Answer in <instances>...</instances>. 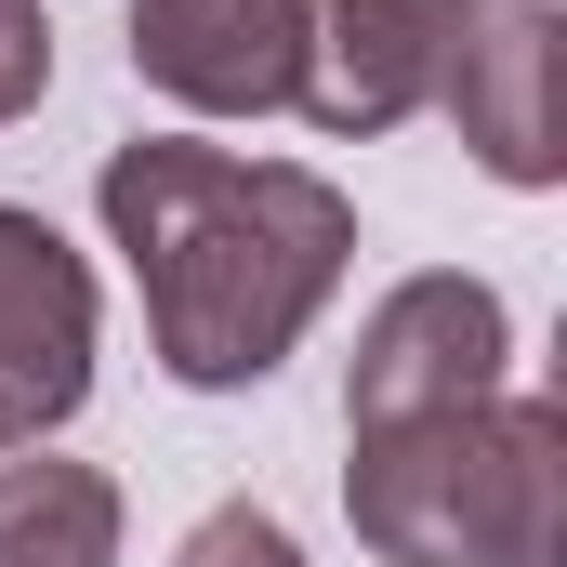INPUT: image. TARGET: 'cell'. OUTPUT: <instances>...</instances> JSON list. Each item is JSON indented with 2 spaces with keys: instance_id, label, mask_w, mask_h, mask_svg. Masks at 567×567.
Here are the masks:
<instances>
[{
  "instance_id": "cell-7",
  "label": "cell",
  "mask_w": 567,
  "mask_h": 567,
  "mask_svg": "<svg viewBox=\"0 0 567 567\" xmlns=\"http://www.w3.org/2000/svg\"><path fill=\"white\" fill-rule=\"evenodd\" d=\"M133 80L198 120H278L303 93V0H133Z\"/></svg>"
},
{
  "instance_id": "cell-8",
  "label": "cell",
  "mask_w": 567,
  "mask_h": 567,
  "mask_svg": "<svg viewBox=\"0 0 567 567\" xmlns=\"http://www.w3.org/2000/svg\"><path fill=\"white\" fill-rule=\"evenodd\" d=\"M0 567H120V475L93 462H0Z\"/></svg>"
},
{
  "instance_id": "cell-4",
  "label": "cell",
  "mask_w": 567,
  "mask_h": 567,
  "mask_svg": "<svg viewBox=\"0 0 567 567\" xmlns=\"http://www.w3.org/2000/svg\"><path fill=\"white\" fill-rule=\"evenodd\" d=\"M555 66H567V13H555V0H488V13L449 40L435 106H449V133L475 145V172H488V185H528V198H542V185L567 172Z\"/></svg>"
},
{
  "instance_id": "cell-9",
  "label": "cell",
  "mask_w": 567,
  "mask_h": 567,
  "mask_svg": "<svg viewBox=\"0 0 567 567\" xmlns=\"http://www.w3.org/2000/svg\"><path fill=\"white\" fill-rule=\"evenodd\" d=\"M172 567H303V542H290L265 502H225V515H198V528L172 542Z\"/></svg>"
},
{
  "instance_id": "cell-11",
  "label": "cell",
  "mask_w": 567,
  "mask_h": 567,
  "mask_svg": "<svg viewBox=\"0 0 567 567\" xmlns=\"http://www.w3.org/2000/svg\"><path fill=\"white\" fill-rule=\"evenodd\" d=\"M462 13H488V0H462Z\"/></svg>"
},
{
  "instance_id": "cell-1",
  "label": "cell",
  "mask_w": 567,
  "mask_h": 567,
  "mask_svg": "<svg viewBox=\"0 0 567 567\" xmlns=\"http://www.w3.org/2000/svg\"><path fill=\"white\" fill-rule=\"evenodd\" d=\"M106 251H133L145 343L185 396L265 383L357 265V198L303 158H238L198 133H133L93 172Z\"/></svg>"
},
{
  "instance_id": "cell-5",
  "label": "cell",
  "mask_w": 567,
  "mask_h": 567,
  "mask_svg": "<svg viewBox=\"0 0 567 567\" xmlns=\"http://www.w3.org/2000/svg\"><path fill=\"white\" fill-rule=\"evenodd\" d=\"M475 13L462 0H303V120L343 145L396 133V120H423L435 80H449V40H462Z\"/></svg>"
},
{
  "instance_id": "cell-3",
  "label": "cell",
  "mask_w": 567,
  "mask_h": 567,
  "mask_svg": "<svg viewBox=\"0 0 567 567\" xmlns=\"http://www.w3.org/2000/svg\"><path fill=\"white\" fill-rule=\"evenodd\" d=\"M502 357H515V317L502 290L435 265V278H396L357 330V370H343V435H383V423H449L475 396H502Z\"/></svg>"
},
{
  "instance_id": "cell-2",
  "label": "cell",
  "mask_w": 567,
  "mask_h": 567,
  "mask_svg": "<svg viewBox=\"0 0 567 567\" xmlns=\"http://www.w3.org/2000/svg\"><path fill=\"white\" fill-rule=\"evenodd\" d=\"M343 515L383 567H555L567 423L542 396H475L449 423H383L343 462Z\"/></svg>"
},
{
  "instance_id": "cell-10",
  "label": "cell",
  "mask_w": 567,
  "mask_h": 567,
  "mask_svg": "<svg viewBox=\"0 0 567 567\" xmlns=\"http://www.w3.org/2000/svg\"><path fill=\"white\" fill-rule=\"evenodd\" d=\"M53 93V13L40 0H0V120H27Z\"/></svg>"
},
{
  "instance_id": "cell-6",
  "label": "cell",
  "mask_w": 567,
  "mask_h": 567,
  "mask_svg": "<svg viewBox=\"0 0 567 567\" xmlns=\"http://www.w3.org/2000/svg\"><path fill=\"white\" fill-rule=\"evenodd\" d=\"M93 396V265L0 198V449H40Z\"/></svg>"
}]
</instances>
